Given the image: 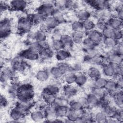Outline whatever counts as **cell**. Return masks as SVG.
<instances>
[{"mask_svg": "<svg viewBox=\"0 0 123 123\" xmlns=\"http://www.w3.org/2000/svg\"><path fill=\"white\" fill-rule=\"evenodd\" d=\"M34 95L33 86L30 84L19 86L16 94V98L19 101H26L31 100Z\"/></svg>", "mask_w": 123, "mask_h": 123, "instance_id": "1", "label": "cell"}, {"mask_svg": "<svg viewBox=\"0 0 123 123\" xmlns=\"http://www.w3.org/2000/svg\"><path fill=\"white\" fill-rule=\"evenodd\" d=\"M33 25L29 17H22L19 19L17 23L18 30L20 33H27L31 30Z\"/></svg>", "mask_w": 123, "mask_h": 123, "instance_id": "2", "label": "cell"}, {"mask_svg": "<svg viewBox=\"0 0 123 123\" xmlns=\"http://www.w3.org/2000/svg\"><path fill=\"white\" fill-rule=\"evenodd\" d=\"M55 8L53 3L45 2L40 5L37 10V12L41 15L45 19L51 16L52 13Z\"/></svg>", "mask_w": 123, "mask_h": 123, "instance_id": "3", "label": "cell"}, {"mask_svg": "<svg viewBox=\"0 0 123 123\" xmlns=\"http://www.w3.org/2000/svg\"><path fill=\"white\" fill-rule=\"evenodd\" d=\"M85 36L86 37H87L92 40L96 46L102 42L104 38L101 32L95 29L86 31Z\"/></svg>", "mask_w": 123, "mask_h": 123, "instance_id": "4", "label": "cell"}, {"mask_svg": "<svg viewBox=\"0 0 123 123\" xmlns=\"http://www.w3.org/2000/svg\"><path fill=\"white\" fill-rule=\"evenodd\" d=\"M86 2L98 11L108 10L111 5L110 1L105 0H97Z\"/></svg>", "mask_w": 123, "mask_h": 123, "instance_id": "5", "label": "cell"}, {"mask_svg": "<svg viewBox=\"0 0 123 123\" xmlns=\"http://www.w3.org/2000/svg\"><path fill=\"white\" fill-rule=\"evenodd\" d=\"M107 58L109 63L112 64H121L123 62V56L115 53L113 49L108 51Z\"/></svg>", "mask_w": 123, "mask_h": 123, "instance_id": "6", "label": "cell"}, {"mask_svg": "<svg viewBox=\"0 0 123 123\" xmlns=\"http://www.w3.org/2000/svg\"><path fill=\"white\" fill-rule=\"evenodd\" d=\"M11 24L10 21L6 19L1 21L0 24V35L1 38L6 37L11 32Z\"/></svg>", "mask_w": 123, "mask_h": 123, "instance_id": "7", "label": "cell"}, {"mask_svg": "<svg viewBox=\"0 0 123 123\" xmlns=\"http://www.w3.org/2000/svg\"><path fill=\"white\" fill-rule=\"evenodd\" d=\"M31 101V100L26 101H19L16 103L14 107L25 115L28 112L32 106V104Z\"/></svg>", "mask_w": 123, "mask_h": 123, "instance_id": "8", "label": "cell"}, {"mask_svg": "<svg viewBox=\"0 0 123 123\" xmlns=\"http://www.w3.org/2000/svg\"><path fill=\"white\" fill-rule=\"evenodd\" d=\"M20 56L29 61H36L39 58V54L28 48L23 50L21 53Z\"/></svg>", "mask_w": 123, "mask_h": 123, "instance_id": "9", "label": "cell"}, {"mask_svg": "<svg viewBox=\"0 0 123 123\" xmlns=\"http://www.w3.org/2000/svg\"><path fill=\"white\" fill-rule=\"evenodd\" d=\"M107 26L114 29H120L122 28L123 21L118 19L115 16L111 17L107 21Z\"/></svg>", "mask_w": 123, "mask_h": 123, "instance_id": "10", "label": "cell"}, {"mask_svg": "<svg viewBox=\"0 0 123 123\" xmlns=\"http://www.w3.org/2000/svg\"><path fill=\"white\" fill-rule=\"evenodd\" d=\"M83 110V109L79 111H74L69 109L65 118L68 121V122H75L77 119L81 116Z\"/></svg>", "mask_w": 123, "mask_h": 123, "instance_id": "11", "label": "cell"}, {"mask_svg": "<svg viewBox=\"0 0 123 123\" xmlns=\"http://www.w3.org/2000/svg\"><path fill=\"white\" fill-rule=\"evenodd\" d=\"M10 117L12 122H22L21 120L24 119V116L22 113L13 107L10 112Z\"/></svg>", "mask_w": 123, "mask_h": 123, "instance_id": "12", "label": "cell"}, {"mask_svg": "<svg viewBox=\"0 0 123 123\" xmlns=\"http://www.w3.org/2000/svg\"><path fill=\"white\" fill-rule=\"evenodd\" d=\"M11 7L16 11H23L27 6L28 3L26 1L22 0H14L10 1Z\"/></svg>", "mask_w": 123, "mask_h": 123, "instance_id": "13", "label": "cell"}, {"mask_svg": "<svg viewBox=\"0 0 123 123\" xmlns=\"http://www.w3.org/2000/svg\"><path fill=\"white\" fill-rule=\"evenodd\" d=\"M63 93L66 98L73 97L77 93V88L72 85H66L63 88Z\"/></svg>", "mask_w": 123, "mask_h": 123, "instance_id": "14", "label": "cell"}, {"mask_svg": "<svg viewBox=\"0 0 123 123\" xmlns=\"http://www.w3.org/2000/svg\"><path fill=\"white\" fill-rule=\"evenodd\" d=\"M44 23L45 26L47 29L49 30L56 29V27L59 24L57 20L51 16L45 18L44 21Z\"/></svg>", "mask_w": 123, "mask_h": 123, "instance_id": "15", "label": "cell"}, {"mask_svg": "<svg viewBox=\"0 0 123 123\" xmlns=\"http://www.w3.org/2000/svg\"><path fill=\"white\" fill-rule=\"evenodd\" d=\"M31 119L35 122H41L45 119L43 110H37L31 113Z\"/></svg>", "mask_w": 123, "mask_h": 123, "instance_id": "16", "label": "cell"}, {"mask_svg": "<svg viewBox=\"0 0 123 123\" xmlns=\"http://www.w3.org/2000/svg\"><path fill=\"white\" fill-rule=\"evenodd\" d=\"M71 37L74 44H81L85 37V34L84 32H73L71 34Z\"/></svg>", "mask_w": 123, "mask_h": 123, "instance_id": "17", "label": "cell"}, {"mask_svg": "<svg viewBox=\"0 0 123 123\" xmlns=\"http://www.w3.org/2000/svg\"><path fill=\"white\" fill-rule=\"evenodd\" d=\"M55 56L56 59L61 62H63L70 58L71 56L70 52L64 49L56 51Z\"/></svg>", "mask_w": 123, "mask_h": 123, "instance_id": "18", "label": "cell"}, {"mask_svg": "<svg viewBox=\"0 0 123 123\" xmlns=\"http://www.w3.org/2000/svg\"><path fill=\"white\" fill-rule=\"evenodd\" d=\"M102 42L104 48L110 50L113 49L116 47L118 41L113 38H104Z\"/></svg>", "mask_w": 123, "mask_h": 123, "instance_id": "19", "label": "cell"}, {"mask_svg": "<svg viewBox=\"0 0 123 123\" xmlns=\"http://www.w3.org/2000/svg\"><path fill=\"white\" fill-rule=\"evenodd\" d=\"M57 66L61 70L64 75L68 73H73L74 71L73 66H71L69 63L64 62H59Z\"/></svg>", "mask_w": 123, "mask_h": 123, "instance_id": "20", "label": "cell"}, {"mask_svg": "<svg viewBox=\"0 0 123 123\" xmlns=\"http://www.w3.org/2000/svg\"><path fill=\"white\" fill-rule=\"evenodd\" d=\"M87 99V107L94 108L98 106L99 99L92 93L87 95L86 97Z\"/></svg>", "mask_w": 123, "mask_h": 123, "instance_id": "21", "label": "cell"}, {"mask_svg": "<svg viewBox=\"0 0 123 123\" xmlns=\"http://www.w3.org/2000/svg\"><path fill=\"white\" fill-rule=\"evenodd\" d=\"M60 40L62 43L64 49L70 48L74 44L71 36L68 34H62Z\"/></svg>", "mask_w": 123, "mask_h": 123, "instance_id": "22", "label": "cell"}, {"mask_svg": "<svg viewBox=\"0 0 123 123\" xmlns=\"http://www.w3.org/2000/svg\"><path fill=\"white\" fill-rule=\"evenodd\" d=\"M104 88L107 92L111 93L119 88L117 87L116 80L114 79H110L107 80Z\"/></svg>", "mask_w": 123, "mask_h": 123, "instance_id": "23", "label": "cell"}, {"mask_svg": "<svg viewBox=\"0 0 123 123\" xmlns=\"http://www.w3.org/2000/svg\"><path fill=\"white\" fill-rule=\"evenodd\" d=\"M41 96L44 101L48 105L53 104L56 98V96L49 93L44 89L42 92Z\"/></svg>", "mask_w": 123, "mask_h": 123, "instance_id": "24", "label": "cell"}, {"mask_svg": "<svg viewBox=\"0 0 123 123\" xmlns=\"http://www.w3.org/2000/svg\"><path fill=\"white\" fill-rule=\"evenodd\" d=\"M33 37L36 41L42 43L45 42L47 38V35L44 30H39L34 33Z\"/></svg>", "mask_w": 123, "mask_h": 123, "instance_id": "25", "label": "cell"}, {"mask_svg": "<svg viewBox=\"0 0 123 123\" xmlns=\"http://www.w3.org/2000/svg\"><path fill=\"white\" fill-rule=\"evenodd\" d=\"M69 109L68 106H61L56 108L55 115L57 118L62 119L66 117L67 113Z\"/></svg>", "mask_w": 123, "mask_h": 123, "instance_id": "26", "label": "cell"}, {"mask_svg": "<svg viewBox=\"0 0 123 123\" xmlns=\"http://www.w3.org/2000/svg\"><path fill=\"white\" fill-rule=\"evenodd\" d=\"M102 71L104 75L107 77H113L114 76V71L113 65L110 63H104L102 66Z\"/></svg>", "mask_w": 123, "mask_h": 123, "instance_id": "27", "label": "cell"}, {"mask_svg": "<svg viewBox=\"0 0 123 123\" xmlns=\"http://www.w3.org/2000/svg\"><path fill=\"white\" fill-rule=\"evenodd\" d=\"M44 44H45V42L40 43V42H38L35 41L34 42H31L29 44V49L39 54V53L44 48Z\"/></svg>", "mask_w": 123, "mask_h": 123, "instance_id": "28", "label": "cell"}, {"mask_svg": "<svg viewBox=\"0 0 123 123\" xmlns=\"http://www.w3.org/2000/svg\"><path fill=\"white\" fill-rule=\"evenodd\" d=\"M91 16L90 12L86 9L80 10L77 13V17L79 21L83 22L90 19Z\"/></svg>", "mask_w": 123, "mask_h": 123, "instance_id": "29", "label": "cell"}, {"mask_svg": "<svg viewBox=\"0 0 123 123\" xmlns=\"http://www.w3.org/2000/svg\"><path fill=\"white\" fill-rule=\"evenodd\" d=\"M51 16L54 17L59 24L63 23L65 21V17L62 11L57 9L55 7L52 13Z\"/></svg>", "mask_w": 123, "mask_h": 123, "instance_id": "30", "label": "cell"}, {"mask_svg": "<svg viewBox=\"0 0 123 123\" xmlns=\"http://www.w3.org/2000/svg\"><path fill=\"white\" fill-rule=\"evenodd\" d=\"M49 72L46 70H41L38 71L36 74V78L40 82L47 81L49 76Z\"/></svg>", "mask_w": 123, "mask_h": 123, "instance_id": "31", "label": "cell"}, {"mask_svg": "<svg viewBox=\"0 0 123 123\" xmlns=\"http://www.w3.org/2000/svg\"><path fill=\"white\" fill-rule=\"evenodd\" d=\"M88 77L93 81L101 76V73L99 69L95 67H90L87 73Z\"/></svg>", "mask_w": 123, "mask_h": 123, "instance_id": "32", "label": "cell"}, {"mask_svg": "<svg viewBox=\"0 0 123 123\" xmlns=\"http://www.w3.org/2000/svg\"><path fill=\"white\" fill-rule=\"evenodd\" d=\"M94 114L87 109L84 108L83 110L81 117L84 119L86 123L94 122Z\"/></svg>", "mask_w": 123, "mask_h": 123, "instance_id": "33", "label": "cell"}, {"mask_svg": "<svg viewBox=\"0 0 123 123\" xmlns=\"http://www.w3.org/2000/svg\"><path fill=\"white\" fill-rule=\"evenodd\" d=\"M108 118V116L103 111H99L94 114V122L98 123H107Z\"/></svg>", "mask_w": 123, "mask_h": 123, "instance_id": "34", "label": "cell"}, {"mask_svg": "<svg viewBox=\"0 0 123 123\" xmlns=\"http://www.w3.org/2000/svg\"><path fill=\"white\" fill-rule=\"evenodd\" d=\"M87 81V76L83 73H79L76 74L75 83L79 86H84Z\"/></svg>", "mask_w": 123, "mask_h": 123, "instance_id": "35", "label": "cell"}, {"mask_svg": "<svg viewBox=\"0 0 123 123\" xmlns=\"http://www.w3.org/2000/svg\"><path fill=\"white\" fill-rule=\"evenodd\" d=\"M107 91L104 88H97L93 87L92 89V93L99 99L106 97Z\"/></svg>", "mask_w": 123, "mask_h": 123, "instance_id": "36", "label": "cell"}, {"mask_svg": "<svg viewBox=\"0 0 123 123\" xmlns=\"http://www.w3.org/2000/svg\"><path fill=\"white\" fill-rule=\"evenodd\" d=\"M28 17L33 24H39L42 22H44V21L45 19L41 15L37 12L31 14Z\"/></svg>", "mask_w": 123, "mask_h": 123, "instance_id": "37", "label": "cell"}, {"mask_svg": "<svg viewBox=\"0 0 123 123\" xmlns=\"http://www.w3.org/2000/svg\"><path fill=\"white\" fill-rule=\"evenodd\" d=\"M46 91L49 93L53 95L56 96L60 91V88L59 86L56 84H49L48 85L46 88H44Z\"/></svg>", "mask_w": 123, "mask_h": 123, "instance_id": "38", "label": "cell"}, {"mask_svg": "<svg viewBox=\"0 0 123 123\" xmlns=\"http://www.w3.org/2000/svg\"><path fill=\"white\" fill-rule=\"evenodd\" d=\"M49 74L56 79H59L64 75L63 74L57 66L52 67L50 70Z\"/></svg>", "mask_w": 123, "mask_h": 123, "instance_id": "39", "label": "cell"}, {"mask_svg": "<svg viewBox=\"0 0 123 123\" xmlns=\"http://www.w3.org/2000/svg\"><path fill=\"white\" fill-rule=\"evenodd\" d=\"M73 32H84V29L82 22L80 21H74L71 25Z\"/></svg>", "mask_w": 123, "mask_h": 123, "instance_id": "40", "label": "cell"}, {"mask_svg": "<svg viewBox=\"0 0 123 123\" xmlns=\"http://www.w3.org/2000/svg\"><path fill=\"white\" fill-rule=\"evenodd\" d=\"M113 98L116 106L118 108H122L123 104V94L122 90L115 95Z\"/></svg>", "mask_w": 123, "mask_h": 123, "instance_id": "41", "label": "cell"}, {"mask_svg": "<svg viewBox=\"0 0 123 123\" xmlns=\"http://www.w3.org/2000/svg\"><path fill=\"white\" fill-rule=\"evenodd\" d=\"M53 104L56 107L61 106H68L69 102L66 98L62 97H56Z\"/></svg>", "mask_w": 123, "mask_h": 123, "instance_id": "42", "label": "cell"}, {"mask_svg": "<svg viewBox=\"0 0 123 123\" xmlns=\"http://www.w3.org/2000/svg\"><path fill=\"white\" fill-rule=\"evenodd\" d=\"M82 23L84 30L86 31L93 30L96 27V24L93 20L90 19L82 22Z\"/></svg>", "mask_w": 123, "mask_h": 123, "instance_id": "43", "label": "cell"}, {"mask_svg": "<svg viewBox=\"0 0 123 123\" xmlns=\"http://www.w3.org/2000/svg\"><path fill=\"white\" fill-rule=\"evenodd\" d=\"M107 79L102 77H99L94 80L93 87L97 88H104Z\"/></svg>", "mask_w": 123, "mask_h": 123, "instance_id": "44", "label": "cell"}, {"mask_svg": "<svg viewBox=\"0 0 123 123\" xmlns=\"http://www.w3.org/2000/svg\"><path fill=\"white\" fill-rule=\"evenodd\" d=\"M51 46L52 49L56 52L64 49L63 45L60 39H53Z\"/></svg>", "mask_w": 123, "mask_h": 123, "instance_id": "45", "label": "cell"}, {"mask_svg": "<svg viewBox=\"0 0 123 123\" xmlns=\"http://www.w3.org/2000/svg\"><path fill=\"white\" fill-rule=\"evenodd\" d=\"M82 44L85 48V49L94 48H96V45L92 40L86 37L84 38Z\"/></svg>", "mask_w": 123, "mask_h": 123, "instance_id": "46", "label": "cell"}, {"mask_svg": "<svg viewBox=\"0 0 123 123\" xmlns=\"http://www.w3.org/2000/svg\"><path fill=\"white\" fill-rule=\"evenodd\" d=\"M76 74L74 73H70L65 74L64 81L67 85H73L75 83Z\"/></svg>", "mask_w": 123, "mask_h": 123, "instance_id": "47", "label": "cell"}, {"mask_svg": "<svg viewBox=\"0 0 123 123\" xmlns=\"http://www.w3.org/2000/svg\"><path fill=\"white\" fill-rule=\"evenodd\" d=\"M114 30L107 26L101 32L104 38H113Z\"/></svg>", "mask_w": 123, "mask_h": 123, "instance_id": "48", "label": "cell"}, {"mask_svg": "<svg viewBox=\"0 0 123 123\" xmlns=\"http://www.w3.org/2000/svg\"><path fill=\"white\" fill-rule=\"evenodd\" d=\"M12 67L15 71H22L25 69V65L22 61L16 60L13 62Z\"/></svg>", "mask_w": 123, "mask_h": 123, "instance_id": "49", "label": "cell"}, {"mask_svg": "<svg viewBox=\"0 0 123 123\" xmlns=\"http://www.w3.org/2000/svg\"><path fill=\"white\" fill-rule=\"evenodd\" d=\"M69 109L74 110V111H79L84 109L82 106L80 104V103L76 100L71 101L69 103Z\"/></svg>", "mask_w": 123, "mask_h": 123, "instance_id": "50", "label": "cell"}, {"mask_svg": "<svg viewBox=\"0 0 123 123\" xmlns=\"http://www.w3.org/2000/svg\"><path fill=\"white\" fill-rule=\"evenodd\" d=\"M86 50V56L89 60L95 56L98 55V50L97 49H96V48L90 49H87Z\"/></svg>", "mask_w": 123, "mask_h": 123, "instance_id": "51", "label": "cell"}, {"mask_svg": "<svg viewBox=\"0 0 123 123\" xmlns=\"http://www.w3.org/2000/svg\"><path fill=\"white\" fill-rule=\"evenodd\" d=\"M113 50H114V51L120 55L123 56V44L122 42H120L118 41L117 45L116 46V47L113 49Z\"/></svg>", "mask_w": 123, "mask_h": 123, "instance_id": "52", "label": "cell"}, {"mask_svg": "<svg viewBox=\"0 0 123 123\" xmlns=\"http://www.w3.org/2000/svg\"><path fill=\"white\" fill-rule=\"evenodd\" d=\"M107 26L106 21L98 20L96 24V27L97 28V30L101 32Z\"/></svg>", "mask_w": 123, "mask_h": 123, "instance_id": "53", "label": "cell"}, {"mask_svg": "<svg viewBox=\"0 0 123 123\" xmlns=\"http://www.w3.org/2000/svg\"><path fill=\"white\" fill-rule=\"evenodd\" d=\"M122 37H123L122 29L114 30L113 38H114L117 41H120V40L122 39Z\"/></svg>", "mask_w": 123, "mask_h": 123, "instance_id": "54", "label": "cell"}, {"mask_svg": "<svg viewBox=\"0 0 123 123\" xmlns=\"http://www.w3.org/2000/svg\"><path fill=\"white\" fill-rule=\"evenodd\" d=\"M77 101L80 103V104L82 106L83 108H87V99L86 97H80L78 98Z\"/></svg>", "mask_w": 123, "mask_h": 123, "instance_id": "55", "label": "cell"}, {"mask_svg": "<svg viewBox=\"0 0 123 123\" xmlns=\"http://www.w3.org/2000/svg\"><path fill=\"white\" fill-rule=\"evenodd\" d=\"M92 63L95 64H100L102 62V59L100 56L98 55L95 56L89 60Z\"/></svg>", "mask_w": 123, "mask_h": 123, "instance_id": "56", "label": "cell"}, {"mask_svg": "<svg viewBox=\"0 0 123 123\" xmlns=\"http://www.w3.org/2000/svg\"><path fill=\"white\" fill-rule=\"evenodd\" d=\"M62 35L60 30L58 29H55L52 33V37L53 39H60Z\"/></svg>", "mask_w": 123, "mask_h": 123, "instance_id": "57", "label": "cell"}, {"mask_svg": "<svg viewBox=\"0 0 123 123\" xmlns=\"http://www.w3.org/2000/svg\"><path fill=\"white\" fill-rule=\"evenodd\" d=\"M116 83H117V87L121 89H122L123 86V79H122V76H120L118 77L116 80Z\"/></svg>", "mask_w": 123, "mask_h": 123, "instance_id": "58", "label": "cell"}, {"mask_svg": "<svg viewBox=\"0 0 123 123\" xmlns=\"http://www.w3.org/2000/svg\"><path fill=\"white\" fill-rule=\"evenodd\" d=\"M8 104V101L6 98L3 96H1L0 97V107L1 108H4L7 106Z\"/></svg>", "mask_w": 123, "mask_h": 123, "instance_id": "59", "label": "cell"}, {"mask_svg": "<svg viewBox=\"0 0 123 123\" xmlns=\"http://www.w3.org/2000/svg\"><path fill=\"white\" fill-rule=\"evenodd\" d=\"M116 17H117L119 20L123 21V10H119L118 11H116Z\"/></svg>", "mask_w": 123, "mask_h": 123, "instance_id": "60", "label": "cell"}, {"mask_svg": "<svg viewBox=\"0 0 123 123\" xmlns=\"http://www.w3.org/2000/svg\"><path fill=\"white\" fill-rule=\"evenodd\" d=\"M74 71H79L80 70H81V65L78 64V63H76L74 66H73Z\"/></svg>", "mask_w": 123, "mask_h": 123, "instance_id": "61", "label": "cell"}]
</instances>
